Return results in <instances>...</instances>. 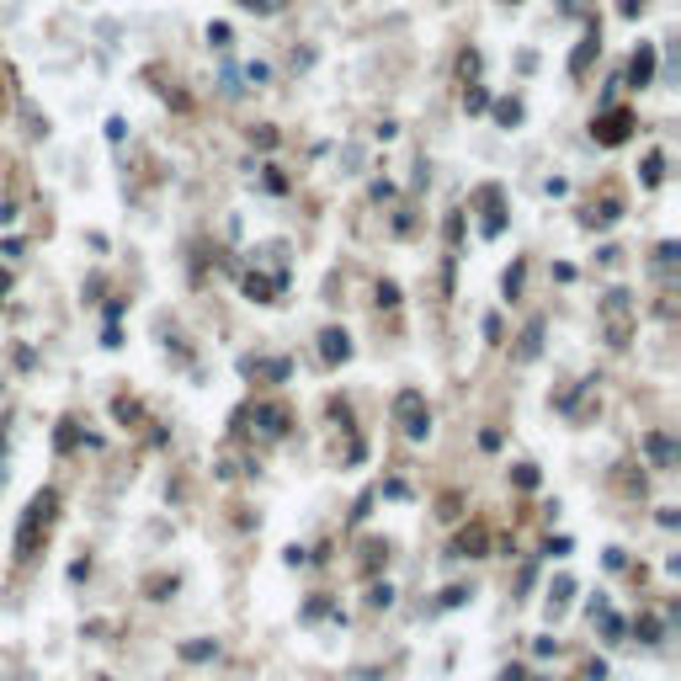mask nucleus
<instances>
[{"label":"nucleus","mask_w":681,"mask_h":681,"mask_svg":"<svg viewBox=\"0 0 681 681\" xmlns=\"http://www.w3.org/2000/svg\"><path fill=\"white\" fill-rule=\"evenodd\" d=\"M601 320H607V335L612 346H628V293H607V304H601Z\"/></svg>","instance_id":"nucleus-2"},{"label":"nucleus","mask_w":681,"mask_h":681,"mask_svg":"<svg viewBox=\"0 0 681 681\" xmlns=\"http://www.w3.org/2000/svg\"><path fill=\"white\" fill-rule=\"evenodd\" d=\"M623 139H628V112H612L601 123V144H623Z\"/></svg>","instance_id":"nucleus-6"},{"label":"nucleus","mask_w":681,"mask_h":681,"mask_svg":"<svg viewBox=\"0 0 681 681\" xmlns=\"http://www.w3.org/2000/svg\"><path fill=\"white\" fill-rule=\"evenodd\" d=\"M394 420H399L405 437H426V426H431L426 394H420V389H399V394H394Z\"/></svg>","instance_id":"nucleus-1"},{"label":"nucleus","mask_w":681,"mask_h":681,"mask_svg":"<svg viewBox=\"0 0 681 681\" xmlns=\"http://www.w3.org/2000/svg\"><path fill=\"white\" fill-rule=\"evenodd\" d=\"M649 70H655V54H649V48H639V54H634V85H644Z\"/></svg>","instance_id":"nucleus-7"},{"label":"nucleus","mask_w":681,"mask_h":681,"mask_svg":"<svg viewBox=\"0 0 681 681\" xmlns=\"http://www.w3.org/2000/svg\"><path fill=\"white\" fill-rule=\"evenodd\" d=\"M320 341H325V357H330V362H335V357L346 362V357H351V341H346V330H325Z\"/></svg>","instance_id":"nucleus-5"},{"label":"nucleus","mask_w":681,"mask_h":681,"mask_svg":"<svg viewBox=\"0 0 681 681\" xmlns=\"http://www.w3.org/2000/svg\"><path fill=\"white\" fill-rule=\"evenodd\" d=\"M644 447H649V458H655L660 468L676 463V447H670V437H660V431H655V437H644Z\"/></svg>","instance_id":"nucleus-4"},{"label":"nucleus","mask_w":681,"mask_h":681,"mask_svg":"<svg viewBox=\"0 0 681 681\" xmlns=\"http://www.w3.org/2000/svg\"><path fill=\"white\" fill-rule=\"evenodd\" d=\"M48 511H54V490H43L32 506H27V522H22V532H16V549H22V554H32V543H37V527L48 522Z\"/></svg>","instance_id":"nucleus-3"}]
</instances>
